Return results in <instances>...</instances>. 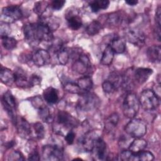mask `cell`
<instances>
[{"label": "cell", "instance_id": "6da1fadb", "mask_svg": "<svg viewBox=\"0 0 161 161\" xmlns=\"http://www.w3.org/2000/svg\"><path fill=\"white\" fill-rule=\"evenodd\" d=\"M23 33L26 42L33 47L38 46L43 41L51 42L53 39L52 31L42 21L25 25Z\"/></svg>", "mask_w": 161, "mask_h": 161}, {"label": "cell", "instance_id": "7a4b0ae2", "mask_svg": "<svg viewBox=\"0 0 161 161\" xmlns=\"http://www.w3.org/2000/svg\"><path fill=\"white\" fill-rule=\"evenodd\" d=\"M138 99L140 106L145 111L154 110L160 104V97L150 89L143 90Z\"/></svg>", "mask_w": 161, "mask_h": 161}, {"label": "cell", "instance_id": "3957f363", "mask_svg": "<svg viewBox=\"0 0 161 161\" xmlns=\"http://www.w3.org/2000/svg\"><path fill=\"white\" fill-rule=\"evenodd\" d=\"M140 106V104L137 96L132 92H129L125 96L123 103V114L128 118H133L137 114Z\"/></svg>", "mask_w": 161, "mask_h": 161}, {"label": "cell", "instance_id": "277c9868", "mask_svg": "<svg viewBox=\"0 0 161 161\" xmlns=\"http://www.w3.org/2000/svg\"><path fill=\"white\" fill-rule=\"evenodd\" d=\"M100 103V99L92 92H85L80 94L78 100L77 108L82 111H90L97 108Z\"/></svg>", "mask_w": 161, "mask_h": 161}, {"label": "cell", "instance_id": "5b68a950", "mask_svg": "<svg viewBox=\"0 0 161 161\" xmlns=\"http://www.w3.org/2000/svg\"><path fill=\"white\" fill-rule=\"evenodd\" d=\"M147 130L146 123L139 118H131L125 125V131L127 135L132 138H142Z\"/></svg>", "mask_w": 161, "mask_h": 161}, {"label": "cell", "instance_id": "8992f818", "mask_svg": "<svg viewBox=\"0 0 161 161\" xmlns=\"http://www.w3.org/2000/svg\"><path fill=\"white\" fill-rule=\"evenodd\" d=\"M23 16V12L19 6L16 5L5 6L1 10V21L9 24L20 19Z\"/></svg>", "mask_w": 161, "mask_h": 161}, {"label": "cell", "instance_id": "52a82bcc", "mask_svg": "<svg viewBox=\"0 0 161 161\" xmlns=\"http://www.w3.org/2000/svg\"><path fill=\"white\" fill-rule=\"evenodd\" d=\"M99 137V136L96 131H88L78 140V147L80 150L86 152H92Z\"/></svg>", "mask_w": 161, "mask_h": 161}, {"label": "cell", "instance_id": "ba28073f", "mask_svg": "<svg viewBox=\"0 0 161 161\" xmlns=\"http://www.w3.org/2000/svg\"><path fill=\"white\" fill-rule=\"evenodd\" d=\"M56 123L62 128L71 130L79 125L78 120L65 111L59 110L56 116Z\"/></svg>", "mask_w": 161, "mask_h": 161}, {"label": "cell", "instance_id": "9c48e42d", "mask_svg": "<svg viewBox=\"0 0 161 161\" xmlns=\"http://www.w3.org/2000/svg\"><path fill=\"white\" fill-rule=\"evenodd\" d=\"M63 149L56 145H47L42 148V158L43 160L56 161L63 158Z\"/></svg>", "mask_w": 161, "mask_h": 161}, {"label": "cell", "instance_id": "30bf717a", "mask_svg": "<svg viewBox=\"0 0 161 161\" xmlns=\"http://www.w3.org/2000/svg\"><path fill=\"white\" fill-rule=\"evenodd\" d=\"M2 104L4 110L6 111L9 116L11 118L12 121L15 123L16 117V102L14 97L9 91L5 92L2 97Z\"/></svg>", "mask_w": 161, "mask_h": 161}, {"label": "cell", "instance_id": "8fae6325", "mask_svg": "<svg viewBox=\"0 0 161 161\" xmlns=\"http://www.w3.org/2000/svg\"><path fill=\"white\" fill-rule=\"evenodd\" d=\"M125 38L126 41L136 47H142L145 43L144 33L136 28H130L126 30Z\"/></svg>", "mask_w": 161, "mask_h": 161}, {"label": "cell", "instance_id": "7c38bea8", "mask_svg": "<svg viewBox=\"0 0 161 161\" xmlns=\"http://www.w3.org/2000/svg\"><path fill=\"white\" fill-rule=\"evenodd\" d=\"M91 63L89 57L82 53H80L77 58L74 61L72 69L79 74H86L91 69Z\"/></svg>", "mask_w": 161, "mask_h": 161}, {"label": "cell", "instance_id": "4fadbf2b", "mask_svg": "<svg viewBox=\"0 0 161 161\" xmlns=\"http://www.w3.org/2000/svg\"><path fill=\"white\" fill-rule=\"evenodd\" d=\"M128 21V17L122 11H117L108 14L106 23L110 27H118Z\"/></svg>", "mask_w": 161, "mask_h": 161}, {"label": "cell", "instance_id": "5bb4252c", "mask_svg": "<svg viewBox=\"0 0 161 161\" xmlns=\"http://www.w3.org/2000/svg\"><path fill=\"white\" fill-rule=\"evenodd\" d=\"M65 18L67 19L68 26L73 30H77L82 26V18L75 9L71 8L70 10H68L65 14Z\"/></svg>", "mask_w": 161, "mask_h": 161}, {"label": "cell", "instance_id": "9a60e30c", "mask_svg": "<svg viewBox=\"0 0 161 161\" xmlns=\"http://www.w3.org/2000/svg\"><path fill=\"white\" fill-rule=\"evenodd\" d=\"M14 125L19 136L23 138H30L31 126L25 118L21 116H17Z\"/></svg>", "mask_w": 161, "mask_h": 161}, {"label": "cell", "instance_id": "2e32d148", "mask_svg": "<svg viewBox=\"0 0 161 161\" xmlns=\"http://www.w3.org/2000/svg\"><path fill=\"white\" fill-rule=\"evenodd\" d=\"M51 60L50 54L45 49L37 50L31 57V60L37 67H42L49 64Z\"/></svg>", "mask_w": 161, "mask_h": 161}, {"label": "cell", "instance_id": "e0dca14e", "mask_svg": "<svg viewBox=\"0 0 161 161\" xmlns=\"http://www.w3.org/2000/svg\"><path fill=\"white\" fill-rule=\"evenodd\" d=\"M153 70L150 68L139 67L133 72V80L139 84H143L147 82L152 74Z\"/></svg>", "mask_w": 161, "mask_h": 161}, {"label": "cell", "instance_id": "ac0fdd59", "mask_svg": "<svg viewBox=\"0 0 161 161\" xmlns=\"http://www.w3.org/2000/svg\"><path fill=\"white\" fill-rule=\"evenodd\" d=\"M92 152L94 153L96 159L100 160L106 159L107 145L106 142L100 136L97 139Z\"/></svg>", "mask_w": 161, "mask_h": 161}, {"label": "cell", "instance_id": "d6986e66", "mask_svg": "<svg viewBox=\"0 0 161 161\" xmlns=\"http://www.w3.org/2000/svg\"><path fill=\"white\" fill-rule=\"evenodd\" d=\"M14 83L18 87L21 88H27L31 87L30 81V77L28 78L27 77L26 72L23 70L18 69L14 72Z\"/></svg>", "mask_w": 161, "mask_h": 161}, {"label": "cell", "instance_id": "ffe728a7", "mask_svg": "<svg viewBox=\"0 0 161 161\" xmlns=\"http://www.w3.org/2000/svg\"><path fill=\"white\" fill-rule=\"evenodd\" d=\"M114 53L121 54L126 50L125 40L118 36H114L108 44Z\"/></svg>", "mask_w": 161, "mask_h": 161}, {"label": "cell", "instance_id": "44dd1931", "mask_svg": "<svg viewBox=\"0 0 161 161\" xmlns=\"http://www.w3.org/2000/svg\"><path fill=\"white\" fill-rule=\"evenodd\" d=\"M161 47L160 45H152L147 50V56L148 60L153 63H159L160 62Z\"/></svg>", "mask_w": 161, "mask_h": 161}, {"label": "cell", "instance_id": "7402d4cb", "mask_svg": "<svg viewBox=\"0 0 161 161\" xmlns=\"http://www.w3.org/2000/svg\"><path fill=\"white\" fill-rule=\"evenodd\" d=\"M43 97L44 100L48 104H56L58 101V91L53 87H48L43 91Z\"/></svg>", "mask_w": 161, "mask_h": 161}, {"label": "cell", "instance_id": "603a6c76", "mask_svg": "<svg viewBox=\"0 0 161 161\" xmlns=\"http://www.w3.org/2000/svg\"><path fill=\"white\" fill-rule=\"evenodd\" d=\"M154 159V155L149 151L142 150L136 153L131 152L129 161H152Z\"/></svg>", "mask_w": 161, "mask_h": 161}, {"label": "cell", "instance_id": "cb8c5ba5", "mask_svg": "<svg viewBox=\"0 0 161 161\" xmlns=\"http://www.w3.org/2000/svg\"><path fill=\"white\" fill-rule=\"evenodd\" d=\"M0 80L3 84L7 86H11L15 80L14 72L6 67H1L0 70Z\"/></svg>", "mask_w": 161, "mask_h": 161}, {"label": "cell", "instance_id": "d4e9b609", "mask_svg": "<svg viewBox=\"0 0 161 161\" xmlns=\"http://www.w3.org/2000/svg\"><path fill=\"white\" fill-rule=\"evenodd\" d=\"M119 114L117 113H113L105 119L104 128L106 132H111L116 127L119 121Z\"/></svg>", "mask_w": 161, "mask_h": 161}, {"label": "cell", "instance_id": "484cf974", "mask_svg": "<svg viewBox=\"0 0 161 161\" xmlns=\"http://www.w3.org/2000/svg\"><path fill=\"white\" fill-rule=\"evenodd\" d=\"M31 126L30 138L35 140H42L45 135V128L43 125L40 122L33 123Z\"/></svg>", "mask_w": 161, "mask_h": 161}, {"label": "cell", "instance_id": "4316f807", "mask_svg": "<svg viewBox=\"0 0 161 161\" xmlns=\"http://www.w3.org/2000/svg\"><path fill=\"white\" fill-rule=\"evenodd\" d=\"M147 145V142L145 140L142 138H135V139L130 143L128 146V150L132 153H136L143 150Z\"/></svg>", "mask_w": 161, "mask_h": 161}, {"label": "cell", "instance_id": "83f0119b", "mask_svg": "<svg viewBox=\"0 0 161 161\" xmlns=\"http://www.w3.org/2000/svg\"><path fill=\"white\" fill-rule=\"evenodd\" d=\"M114 53L109 45L105 47L101 55L100 63L104 65H110L113 62Z\"/></svg>", "mask_w": 161, "mask_h": 161}, {"label": "cell", "instance_id": "f1b7e54d", "mask_svg": "<svg viewBox=\"0 0 161 161\" xmlns=\"http://www.w3.org/2000/svg\"><path fill=\"white\" fill-rule=\"evenodd\" d=\"M77 84L82 90V92L90 91L93 86L92 78L89 75H84L79 78L77 80Z\"/></svg>", "mask_w": 161, "mask_h": 161}, {"label": "cell", "instance_id": "f546056e", "mask_svg": "<svg viewBox=\"0 0 161 161\" xmlns=\"http://www.w3.org/2000/svg\"><path fill=\"white\" fill-rule=\"evenodd\" d=\"M102 29L101 23L98 20H93L87 25L85 31L88 35L94 36L98 34Z\"/></svg>", "mask_w": 161, "mask_h": 161}, {"label": "cell", "instance_id": "4dcf8cb0", "mask_svg": "<svg viewBox=\"0 0 161 161\" xmlns=\"http://www.w3.org/2000/svg\"><path fill=\"white\" fill-rule=\"evenodd\" d=\"M89 7L93 13H97L101 9H106L109 5L108 0H94L89 3Z\"/></svg>", "mask_w": 161, "mask_h": 161}, {"label": "cell", "instance_id": "1f68e13d", "mask_svg": "<svg viewBox=\"0 0 161 161\" xmlns=\"http://www.w3.org/2000/svg\"><path fill=\"white\" fill-rule=\"evenodd\" d=\"M60 19L57 17L50 16H46L45 18H44V19L41 21L45 23L53 31L54 30H56L58 28L60 23Z\"/></svg>", "mask_w": 161, "mask_h": 161}, {"label": "cell", "instance_id": "d6a6232c", "mask_svg": "<svg viewBox=\"0 0 161 161\" xmlns=\"http://www.w3.org/2000/svg\"><path fill=\"white\" fill-rule=\"evenodd\" d=\"M2 45L4 48L8 50H11L16 48L17 45V41L15 38L9 36H1Z\"/></svg>", "mask_w": 161, "mask_h": 161}, {"label": "cell", "instance_id": "836d02e7", "mask_svg": "<svg viewBox=\"0 0 161 161\" xmlns=\"http://www.w3.org/2000/svg\"><path fill=\"white\" fill-rule=\"evenodd\" d=\"M49 4L47 1H37L35 3L34 6V12L37 14L38 16H42L44 13L47 11L48 7L49 6Z\"/></svg>", "mask_w": 161, "mask_h": 161}, {"label": "cell", "instance_id": "e575fe53", "mask_svg": "<svg viewBox=\"0 0 161 161\" xmlns=\"http://www.w3.org/2000/svg\"><path fill=\"white\" fill-rule=\"evenodd\" d=\"M64 88L66 91L72 94H76L80 95L83 93L78 84L73 82H66L64 84Z\"/></svg>", "mask_w": 161, "mask_h": 161}, {"label": "cell", "instance_id": "d590c367", "mask_svg": "<svg viewBox=\"0 0 161 161\" xmlns=\"http://www.w3.org/2000/svg\"><path fill=\"white\" fill-rule=\"evenodd\" d=\"M161 8L158 6L155 13V35L156 38L158 42L160 41V21H161Z\"/></svg>", "mask_w": 161, "mask_h": 161}, {"label": "cell", "instance_id": "8d00e7d4", "mask_svg": "<svg viewBox=\"0 0 161 161\" xmlns=\"http://www.w3.org/2000/svg\"><path fill=\"white\" fill-rule=\"evenodd\" d=\"M38 114L40 119L46 123H50L52 121V114L50 112V109L46 106L42 108L38 109Z\"/></svg>", "mask_w": 161, "mask_h": 161}, {"label": "cell", "instance_id": "74e56055", "mask_svg": "<svg viewBox=\"0 0 161 161\" xmlns=\"http://www.w3.org/2000/svg\"><path fill=\"white\" fill-rule=\"evenodd\" d=\"M50 42H52V43L50 45L49 49L54 53H57L60 50H62L64 48L63 43L61 40L60 39H53Z\"/></svg>", "mask_w": 161, "mask_h": 161}, {"label": "cell", "instance_id": "f35d334b", "mask_svg": "<svg viewBox=\"0 0 161 161\" xmlns=\"http://www.w3.org/2000/svg\"><path fill=\"white\" fill-rule=\"evenodd\" d=\"M102 88H103V91L107 94L113 93L118 89L116 87V86L108 79L105 80L103 82V83L102 84Z\"/></svg>", "mask_w": 161, "mask_h": 161}, {"label": "cell", "instance_id": "ab89813d", "mask_svg": "<svg viewBox=\"0 0 161 161\" xmlns=\"http://www.w3.org/2000/svg\"><path fill=\"white\" fill-rule=\"evenodd\" d=\"M31 104L33 105V106L35 107V108L38 109H40L41 108H42L43 107L45 106L42 97L38 96L31 97Z\"/></svg>", "mask_w": 161, "mask_h": 161}, {"label": "cell", "instance_id": "60d3db41", "mask_svg": "<svg viewBox=\"0 0 161 161\" xmlns=\"http://www.w3.org/2000/svg\"><path fill=\"white\" fill-rule=\"evenodd\" d=\"M8 160H24L25 158L23 157V154L18 151V150H14L13 152H11L8 157Z\"/></svg>", "mask_w": 161, "mask_h": 161}, {"label": "cell", "instance_id": "b9f144b4", "mask_svg": "<svg viewBox=\"0 0 161 161\" xmlns=\"http://www.w3.org/2000/svg\"><path fill=\"white\" fill-rule=\"evenodd\" d=\"M65 3V1L63 0H54L50 3V7L52 9L58 11L62 8Z\"/></svg>", "mask_w": 161, "mask_h": 161}, {"label": "cell", "instance_id": "7bdbcfd3", "mask_svg": "<svg viewBox=\"0 0 161 161\" xmlns=\"http://www.w3.org/2000/svg\"><path fill=\"white\" fill-rule=\"evenodd\" d=\"M11 28L9 26V24L1 22L0 25V32H1V36H8L9 33Z\"/></svg>", "mask_w": 161, "mask_h": 161}, {"label": "cell", "instance_id": "ee69618b", "mask_svg": "<svg viewBox=\"0 0 161 161\" xmlns=\"http://www.w3.org/2000/svg\"><path fill=\"white\" fill-rule=\"evenodd\" d=\"M75 137V133L73 131L70 130L67 133L65 136V140L69 145H72L74 143Z\"/></svg>", "mask_w": 161, "mask_h": 161}, {"label": "cell", "instance_id": "f6af8a7d", "mask_svg": "<svg viewBox=\"0 0 161 161\" xmlns=\"http://www.w3.org/2000/svg\"><path fill=\"white\" fill-rule=\"evenodd\" d=\"M41 77L37 75L33 74L30 77V84L31 87L34 86L35 85H38L40 84L41 82Z\"/></svg>", "mask_w": 161, "mask_h": 161}, {"label": "cell", "instance_id": "bcb514c9", "mask_svg": "<svg viewBox=\"0 0 161 161\" xmlns=\"http://www.w3.org/2000/svg\"><path fill=\"white\" fill-rule=\"evenodd\" d=\"M40 158V155L39 153L37 151V150L34 149L31 152L30 154L28 156V160H39Z\"/></svg>", "mask_w": 161, "mask_h": 161}, {"label": "cell", "instance_id": "7dc6e473", "mask_svg": "<svg viewBox=\"0 0 161 161\" xmlns=\"http://www.w3.org/2000/svg\"><path fill=\"white\" fill-rule=\"evenodd\" d=\"M126 4H128L130 6H135L138 4V1H135V0H127L125 1Z\"/></svg>", "mask_w": 161, "mask_h": 161}, {"label": "cell", "instance_id": "c3c4849f", "mask_svg": "<svg viewBox=\"0 0 161 161\" xmlns=\"http://www.w3.org/2000/svg\"><path fill=\"white\" fill-rule=\"evenodd\" d=\"M14 144H15L13 140H11V141H10V142H9L5 143L4 145H5V147L8 149V148H10L13 147L14 145Z\"/></svg>", "mask_w": 161, "mask_h": 161}]
</instances>
